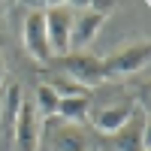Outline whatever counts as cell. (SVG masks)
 Segmentation results:
<instances>
[{
	"label": "cell",
	"mask_w": 151,
	"mask_h": 151,
	"mask_svg": "<svg viewBox=\"0 0 151 151\" xmlns=\"http://www.w3.org/2000/svg\"><path fill=\"white\" fill-rule=\"evenodd\" d=\"M42 18H45V36H48L52 58L70 55V33H73V21H76V6L73 3H52L42 9Z\"/></svg>",
	"instance_id": "1"
},
{
	"label": "cell",
	"mask_w": 151,
	"mask_h": 151,
	"mask_svg": "<svg viewBox=\"0 0 151 151\" xmlns=\"http://www.w3.org/2000/svg\"><path fill=\"white\" fill-rule=\"evenodd\" d=\"M103 60V76L106 79H124V76H133L148 67L151 60V42L148 40H139V42H130L112 52L109 58H100Z\"/></svg>",
	"instance_id": "2"
},
{
	"label": "cell",
	"mask_w": 151,
	"mask_h": 151,
	"mask_svg": "<svg viewBox=\"0 0 151 151\" xmlns=\"http://www.w3.org/2000/svg\"><path fill=\"white\" fill-rule=\"evenodd\" d=\"M60 67H64V76L70 82H76L79 88L91 91V88L103 85L106 76H103V60L97 55H88V52H70L64 58H58Z\"/></svg>",
	"instance_id": "3"
},
{
	"label": "cell",
	"mask_w": 151,
	"mask_h": 151,
	"mask_svg": "<svg viewBox=\"0 0 151 151\" xmlns=\"http://www.w3.org/2000/svg\"><path fill=\"white\" fill-rule=\"evenodd\" d=\"M115 9L112 3H85L82 12L73 21V33H70V48L85 52V45H91V40L100 33V27L106 24L109 12Z\"/></svg>",
	"instance_id": "4"
},
{
	"label": "cell",
	"mask_w": 151,
	"mask_h": 151,
	"mask_svg": "<svg viewBox=\"0 0 151 151\" xmlns=\"http://www.w3.org/2000/svg\"><path fill=\"white\" fill-rule=\"evenodd\" d=\"M40 142H42V118L30 100H24L12 124V151H40Z\"/></svg>",
	"instance_id": "5"
},
{
	"label": "cell",
	"mask_w": 151,
	"mask_h": 151,
	"mask_svg": "<svg viewBox=\"0 0 151 151\" xmlns=\"http://www.w3.org/2000/svg\"><path fill=\"white\" fill-rule=\"evenodd\" d=\"M148 121H145V112L136 109L130 121L124 124L118 133H112V151H148Z\"/></svg>",
	"instance_id": "6"
},
{
	"label": "cell",
	"mask_w": 151,
	"mask_h": 151,
	"mask_svg": "<svg viewBox=\"0 0 151 151\" xmlns=\"http://www.w3.org/2000/svg\"><path fill=\"white\" fill-rule=\"evenodd\" d=\"M24 48L27 55L36 58L40 64H48L52 60V52H48V36H45V18H42V9L30 12L24 18Z\"/></svg>",
	"instance_id": "7"
},
{
	"label": "cell",
	"mask_w": 151,
	"mask_h": 151,
	"mask_svg": "<svg viewBox=\"0 0 151 151\" xmlns=\"http://www.w3.org/2000/svg\"><path fill=\"white\" fill-rule=\"evenodd\" d=\"M52 151H91V136L82 130V124H58L48 136Z\"/></svg>",
	"instance_id": "8"
},
{
	"label": "cell",
	"mask_w": 151,
	"mask_h": 151,
	"mask_svg": "<svg viewBox=\"0 0 151 151\" xmlns=\"http://www.w3.org/2000/svg\"><path fill=\"white\" fill-rule=\"evenodd\" d=\"M136 112V106L130 103V100H121V103H112V106H103L94 112L91 124L100 130V133H118L124 124L130 121V115Z\"/></svg>",
	"instance_id": "9"
},
{
	"label": "cell",
	"mask_w": 151,
	"mask_h": 151,
	"mask_svg": "<svg viewBox=\"0 0 151 151\" xmlns=\"http://www.w3.org/2000/svg\"><path fill=\"white\" fill-rule=\"evenodd\" d=\"M58 118H64L67 124L88 121V118H91V94H85V97H60Z\"/></svg>",
	"instance_id": "10"
},
{
	"label": "cell",
	"mask_w": 151,
	"mask_h": 151,
	"mask_svg": "<svg viewBox=\"0 0 151 151\" xmlns=\"http://www.w3.org/2000/svg\"><path fill=\"white\" fill-rule=\"evenodd\" d=\"M21 103H24L21 88H18V85H9V88H6V94L0 97V124H3V127L12 130V124H15L18 112H21Z\"/></svg>",
	"instance_id": "11"
},
{
	"label": "cell",
	"mask_w": 151,
	"mask_h": 151,
	"mask_svg": "<svg viewBox=\"0 0 151 151\" xmlns=\"http://www.w3.org/2000/svg\"><path fill=\"white\" fill-rule=\"evenodd\" d=\"M58 103H60V97H58L48 85H40V88H36L33 106H36V112H40V118H55V115H58Z\"/></svg>",
	"instance_id": "12"
},
{
	"label": "cell",
	"mask_w": 151,
	"mask_h": 151,
	"mask_svg": "<svg viewBox=\"0 0 151 151\" xmlns=\"http://www.w3.org/2000/svg\"><path fill=\"white\" fill-rule=\"evenodd\" d=\"M0 85H3V60H0Z\"/></svg>",
	"instance_id": "13"
}]
</instances>
